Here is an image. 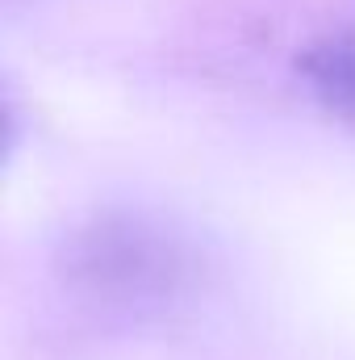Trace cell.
<instances>
[{
    "label": "cell",
    "mask_w": 355,
    "mask_h": 360,
    "mask_svg": "<svg viewBox=\"0 0 355 360\" xmlns=\"http://www.w3.org/2000/svg\"><path fill=\"white\" fill-rule=\"evenodd\" d=\"M301 72L330 105L355 113V25L330 30L301 55Z\"/></svg>",
    "instance_id": "1"
}]
</instances>
